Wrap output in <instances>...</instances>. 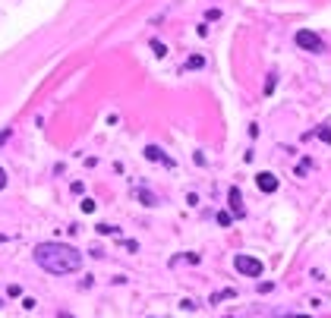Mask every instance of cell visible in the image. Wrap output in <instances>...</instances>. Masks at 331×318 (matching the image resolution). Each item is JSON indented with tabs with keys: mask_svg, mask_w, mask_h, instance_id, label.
Segmentation results:
<instances>
[{
	"mask_svg": "<svg viewBox=\"0 0 331 318\" xmlns=\"http://www.w3.org/2000/svg\"><path fill=\"white\" fill-rule=\"evenodd\" d=\"M35 262L48 274H73L82 268V252L66 243H38L35 246Z\"/></svg>",
	"mask_w": 331,
	"mask_h": 318,
	"instance_id": "obj_1",
	"label": "cell"
},
{
	"mask_svg": "<svg viewBox=\"0 0 331 318\" xmlns=\"http://www.w3.org/2000/svg\"><path fill=\"white\" fill-rule=\"evenodd\" d=\"M234 268L240 271V274H246V277H262L265 265L259 262V258H253V255H237L234 258Z\"/></svg>",
	"mask_w": 331,
	"mask_h": 318,
	"instance_id": "obj_2",
	"label": "cell"
},
{
	"mask_svg": "<svg viewBox=\"0 0 331 318\" xmlns=\"http://www.w3.org/2000/svg\"><path fill=\"white\" fill-rule=\"evenodd\" d=\"M296 44H300L303 51H313V54H322V51H325V41H322L315 32H309V29L296 32Z\"/></svg>",
	"mask_w": 331,
	"mask_h": 318,
	"instance_id": "obj_3",
	"label": "cell"
},
{
	"mask_svg": "<svg viewBox=\"0 0 331 318\" xmlns=\"http://www.w3.org/2000/svg\"><path fill=\"white\" fill-rule=\"evenodd\" d=\"M227 205H230V211H234L237 217L246 214V208H243V195H240V189H237V186L227 189Z\"/></svg>",
	"mask_w": 331,
	"mask_h": 318,
	"instance_id": "obj_4",
	"label": "cell"
},
{
	"mask_svg": "<svg viewBox=\"0 0 331 318\" xmlns=\"http://www.w3.org/2000/svg\"><path fill=\"white\" fill-rule=\"evenodd\" d=\"M256 186H259V192H277V177L275 174H259L256 177Z\"/></svg>",
	"mask_w": 331,
	"mask_h": 318,
	"instance_id": "obj_5",
	"label": "cell"
},
{
	"mask_svg": "<svg viewBox=\"0 0 331 318\" xmlns=\"http://www.w3.org/2000/svg\"><path fill=\"white\" fill-rule=\"evenodd\" d=\"M145 158H148V161H161V164H167V167L174 164V161H170V158L164 155L161 148H158V145H145Z\"/></svg>",
	"mask_w": 331,
	"mask_h": 318,
	"instance_id": "obj_6",
	"label": "cell"
},
{
	"mask_svg": "<svg viewBox=\"0 0 331 318\" xmlns=\"http://www.w3.org/2000/svg\"><path fill=\"white\" fill-rule=\"evenodd\" d=\"M98 233L101 236H120V227H114V224H98Z\"/></svg>",
	"mask_w": 331,
	"mask_h": 318,
	"instance_id": "obj_7",
	"label": "cell"
},
{
	"mask_svg": "<svg viewBox=\"0 0 331 318\" xmlns=\"http://www.w3.org/2000/svg\"><path fill=\"white\" fill-rule=\"evenodd\" d=\"M309 167H313V158H303V161L296 164V177H306V174H309Z\"/></svg>",
	"mask_w": 331,
	"mask_h": 318,
	"instance_id": "obj_8",
	"label": "cell"
},
{
	"mask_svg": "<svg viewBox=\"0 0 331 318\" xmlns=\"http://www.w3.org/2000/svg\"><path fill=\"white\" fill-rule=\"evenodd\" d=\"M139 198H142V205H148V208H151V205H158V198L151 195L148 189H139Z\"/></svg>",
	"mask_w": 331,
	"mask_h": 318,
	"instance_id": "obj_9",
	"label": "cell"
},
{
	"mask_svg": "<svg viewBox=\"0 0 331 318\" xmlns=\"http://www.w3.org/2000/svg\"><path fill=\"white\" fill-rule=\"evenodd\" d=\"M202 66H205V60H202V57H189V60H186V66H183V70H202Z\"/></svg>",
	"mask_w": 331,
	"mask_h": 318,
	"instance_id": "obj_10",
	"label": "cell"
},
{
	"mask_svg": "<svg viewBox=\"0 0 331 318\" xmlns=\"http://www.w3.org/2000/svg\"><path fill=\"white\" fill-rule=\"evenodd\" d=\"M230 296H237V290H218V293L211 296V302H221V300H230Z\"/></svg>",
	"mask_w": 331,
	"mask_h": 318,
	"instance_id": "obj_11",
	"label": "cell"
},
{
	"mask_svg": "<svg viewBox=\"0 0 331 318\" xmlns=\"http://www.w3.org/2000/svg\"><path fill=\"white\" fill-rule=\"evenodd\" d=\"M315 136H319L322 142H328V145H331V126H319V129H315Z\"/></svg>",
	"mask_w": 331,
	"mask_h": 318,
	"instance_id": "obj_12",
	"label": "cell"
},
{
	"mask_svg": "<svg viewBox=\"0 0 331 318\" xmlns=\"http://www.w3.org/2000/svg\"><path fill=\"white\" fill-rule=\"evenodd\" d=\"M230 221H234V217H230L227 211H221V214H218V224H221V227H230Z\"/></svg>",
	"mask_w": 331,
	"mask_h": 318,
	"instance_id": "obj_13",
	"label": "cell"
},
{
	"mask_svg": "<svg viewBox=\"0 0 331 318\" xmlns=\"http://www.w3.org/2000/svg\"><path fill=\"white\" fill-rule=\"evenodd\" d=\"M151 51H155V54H158V57H164V54H167V48H164V44H161V41H151Z\"/></svg>",
	"mask_w": 331,
	"mask_h": 318,
	"instance_id": "obj_14",
	"label": "cell"
},
{
	"mask_svg": "<svg viewBox=\"0 0 331 318\" xmlns=\"http://www.w3.org/2000/svg\"><path fill=\"white\" fill-rule=\"evenodd\" d=\"M82 211H85V214H92V211H95V202H92V198H82Z\"/></svg>",
	"mask_w": 331,
	"mask_h": 318,
	"instance_id": "obj_15",
	"label": "cell"
},
{
	"mask_svg": "<svg viewBox=\"0 0 331 318\" xmlns=\"http://www.w3.org/2000/svg\"><path fill=\"white\" fill-rule=\"evenodd\" d=\"M123 249H129V252H139V243H132V240H123Z\"/></svg>",
	"mask_w": 331,
	"mask_h": 318,
	"instance_id": "obj_16",
	"label": "cell"
},
{
	"mask_svg": "<svg viewBox=\"0 0 331 318\" xmlns=\"http://www.w3.org/2000/svg\"><path fill=\"white\" fill-rule=\"evenodd\" d=\"M3 186H6V170L0 167V189H3Z\"/></svg>",
	"mask_w": 331,
	"mask_h": 318,
	"instance_id": "obj_17",
	"label": "cell"
},
{
	"mask_svg": "<svg viewBox=\"0 0 331 318\" xmlns=\"http://www.w3.org/2000/svg\"><path fill=\"white\" fill-rule=\"evenodd\" d=\"M6 139H10V129H3V132H0V145H3Z\"/></svg>",
	"mask_w": 331,
	"mask_h": 318,
	"instance_id": "obj_18",
	"label": "cell"
},
{
	"mask_svg": "<svg viewBox=\"0 0 331 318\" xmlns=\"http://www.w3.org/2000/svg\"><path fill=\"white\" fill-rule=\"evenodd\" d=\"M60 318H73V315H70V312H60Z\"/></svg>",
	"mask_w": 331,
	"mask_h": 318,
	"instance_id": "obj_19",
	"label": "cell"
},
{
	"mask_svg": "<svg viewBox=\"0 0 331 318\" xmlns=\"http://www.w3.org/2000/svg\"><path fill=\"white\" fill-rule=\"evenodd\" d=\"M290 318H309V315H290Z\"/></svg>",
	"mask_w": 331,
	"mask_h": 318,
	"instance_id": "obj_20",
	"label": "cell"
}]
</instances>
